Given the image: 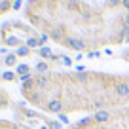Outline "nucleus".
<instances>
[{
  "mask_svg": "<svg viewBox=\"0 0 129 129\" xmlns=\"http://www.w3.org/2000/svg\"><path fill=\"white\" fill-rule=\"evenodd\" d=\"M64 46H69V48L74 49V51H84V49L87 48V44H85L84 40H78V38H69V40H64Z\"/></svg>",
  "mask_w": 129,
  "mask_h": 129,
  "instance_id": "f257e3e1",
  "label": "nucleus"
},
{
  "mask_svg": "<svg viewBox=\"0 0 129 129\" xmlns=\"http://www.w3.org/2000/svg\"><path fill=\"white\" fill-rule=\"evenodd\" d=\"M116 93L121 99H129V82H118L116 84Z\"/></svg>",
  "mask_w": 129,
  "mask_h": 129,
  "instance_id": "f03ea898",
  "label": "nucleus"
},
{
  "mask_svg": "<svg viewBox=\"0 0 129 129\" xmlns=\"http://www.w3.org/2000/svg\"><path fill=\"white\" fill-rule=\"evenodd\" d=\"M93 120H95L97 123H105V121L110 120V112H108V110H99V112L93 116Z\"/></svg>",
  "mask_w": 129,
  "mask_h": 129,
  "instance_id": "7ed1b4c3",
  "label": "nucleus"
},
{
  "mask_svg": "<svg viewBox=\"0 0 129 129\" xmlns=\"http://www.w3.org/2000/svg\"><path fill=\"white\" fill-rule=\"evenodd\" d=\"M46 110H49V112H55V114H59L61 110H63V103L61 101H49L48 103V106H46Z\"/></svg>",
  "mask_w": 129,
  "mask_h": 129,
  "instance_id": "20e7f679",
  "label": "nucleus"
},
{
  "mask_svg": "<svg viewBox=\"0 0 129 129\" xmlns=\"http://www.w3.org/2000/svg\"><path fill=\"white\" fill-rule=\"evenodd\" d=\"M15 74H19V76H25V74H30V69H28L27 63H21L15 67Z\"/></svg>",
  "mask_w": 129,
  "mask_h": 129,
  "instance_id": "39448f33",
  "label": "nucleus"
},
{
  "mask_svg": "<svg viewBox=\"0 0 129 129\" xmlns=\"http://www.w3.org/2000/svg\"><path fill=\"white\" fill-rule=\"evenodd\" d=\"M38 55H40V57H44V59H49V57H51L53 53H51V49H49V48L42 46V48H38Z\"/></svg>",
  "mask_w": 129,
  "mask_h": 129,
  "instance_id": "423d86ee",
  "label": "nucleus"
},
{
  "mask_svg": "<svg viewBox=\"0 0 129 129\" xmlns=\"http://www.w3.org/2000/svg\"><path fill=\"white\" fill-rule=\"evenodd\" d=\"M4 64L6 67H17V55L13 53V55H8L4 59Z\"/></svg>",
  "mask_w": 129,
  "mask_h": 129,
  "instance_id": "0eeeda50",
  "label": "nucleus"
},
{
  "mask_svg": "<svg viewBox=\"0 0 129 129\" xmlns=\"http://www.w3.org/2000/svg\"><path fill=\"white\" fill-rule=\"evenodd\" d=\"M28 53H30V48H27V46H21V48H17L15 55H19V57H27Z\"/></svg>",
  "mask_w": 129,
  "mask_h": 129,
  "instance_id": "6e6552de",
  "label": "nucleus"
},
{
  "mask_svg": "<svg viewBox=\"0 0 129 129\" xmlns=\"http://www.w3.org/2000/svg\"><path fill=\"white\" fill-rule=\"evenodd\" d=\"M38 46H40V40H38V38H27V48H38Z\"/></svg>",
  "mask_w": 129,
  "mask_h": 129,
  "instance_id": "1a4fd4ad",
  "label": "nucleus"
},
{
  "mask_svg": "<svg viewBox=\"0 0 129 129\" xmlns=\"http://www.w3.org/2000/svg\"><path fill=\"white\" fill-rule=\"evenodd\" d=\"M93 121H95L93 118H84V120H80V123H78V125H80V127H89Z\"/></svg>",
  "mask_w": 129,
  "mask_h": 129,
  "instance_id": "9d476101",
  "label": "nucleus"
},
{
  "mask_svg": "<svg viewBox=\"0 0 129 129\" xmlns=\"http://www.w3.org/2000/svg\"><path fill=\"white\" fill-rule=\"evenodd\" d=\"M2 78H4V80H8V82H12L13 78H15V70H13V72H12V70H8V72H4V74H2Z\"/></svg>",
  "mask_w": 129,
  "mask_h": 129,
  "instance_id": "9b49d317",
  "label": "nucleus"
},
{
  "mask_svg": "<svg viewBox=\"0 0 129 129\" xmlns=\"http://www.w3.org/2000/svg\"><path fill=\"white\" fill-rule=\"evenodd\" d=\"M36 70H38V72H46V70H48V63H46V61H44V63H40L36 67Z\"/></svg>",
  "mask_w": 129,
  "mask_h": 129,
  "instance_id": "f8f14e48",
  "label": "nucleus"
},
{
  "mask_svg": "<svg viewBox=\"0 0 129 129\" xmlns=\"http://www.w3.org/2000/svg\"><path fill=\"white\" fill-rule=\"evenodd\" d=\"M48 127L49 129H61V123L59 121H48Z\"/></svg>",
  "mask_w": 129,
  "mask_h": 129,
  "instance_id": "ddd939ff",
  "label": "nucleus"
},
{
  "mask_svg": "<svg viewBox=\"0 0 129 129\" xmlns=\"http://www.w3.org/2000/svg\"><path fill=\"white\" fill-rule=\"evenodd\" d=\"M61 61H63L64 64H72V59H70V57H64V55H61Z\"/></svg>",
  "mask_w": 129,
  "mask_h": 129,
  "instance_id": "4468645a",
  "label": "nucleus"
},
{
  "mask_svg": "<svg viewBox=\"0 0 129 129\" xmlns=\"http://www.w3.org/2000/svg\"><path fill=\"white\" fill-rule=\"evenodd\" d=\"M38 40H40V44H44V42L48 40V36H46V34H40V38H38Z\"/></svg>",
  "mask_w": 129,
  "mask_h": 129,
  "instance_id": "2eb2a0df",
  "label": "nucleus"
},
{
  "mask_svg": "<svg viewBox=\"0 0 129 129\" xmlns=\"http://www.w3.org/2000/svg\"><path fill=\"white\" fill-rule=\"evenodd\" d=\"M59 120L63 121V123H67V121H69V120H67V116H63V114H59Z\"/></svg>",
  "mask_w": 129,
  "mask_h": 129,
  "instance_id": "dca6fc26",
  "label": "nucleus"
},
{
  "mask_svg": "<svg viewBox=\"0 0 129 129\" xmlns=\"http://www.w3.org/2000/svg\"><path fill=\"white\" fill-rule=\"evenodd\" d=\"M123 23H125V27L129 28V15H125V19H123Z\"/></svg>",
  "mask_w": 129,
  "mask_h": 129,
  "instance_id": "f3484780",
  "label": "nucleus"
},
{
  "mask_svg": "<svg viewBox=\"0 0 129 129\" xmlns=\"http://www.w3.org/2000/svg\"><path fill=\"white\" fill-rule=\"evenodd\" d=\"M0 97H2V99H4V97H6V95H4V91H2V89H0ZM0 106H6V105H4V103H0Z\"/></svg>",
  "mask_w": 129,
  "mask_h": 129,
  "instance_id": "a211bd4d",
  "label": "nucleus"
},
{
  "mask_svg": "<svg viewBox=\"0 0 129 129\" xmlns=\"http://www.w3.org/2000/svg\"><path fill=\"white\" fill-rule=\"evenodd\" d=\"M123 6H125V8H129V0H123Z\"/></svg>",
  "mask_w": 129,
  "mask_h": 129,
  "instance_id": "6ab92c4d",
  "label": "nucleus"
},
{
  "mask_svg": "<svg viewBox=\"0 0 129 129\" xmlns=\"http://www.w3.org/2000/svg\"><path fill=\"white\" fill-rule=\"evenodd\" d=\"M0 36H2V30H0Z\"/></svg>",
  "mask_w": 129,
  "mask_h": 129,
  "instance_id": "aec40b11",
  "label": "nucleus"
}]
</instances>
